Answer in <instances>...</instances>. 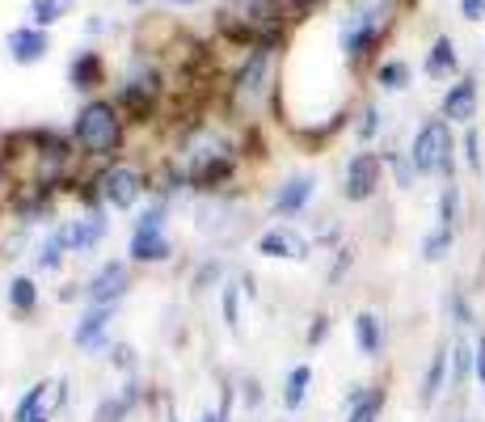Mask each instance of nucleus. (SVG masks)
<instances>
[{"label":"nucleus","instance_id":"nucleus-1","mask_svg":"<svg viewBox=\"0 0 485 422\" xmlns=\"http://www.w3.org/2000/svg\"><path fill=\"white\" fill-rule=\"evenodd\" d=\"M397 0H351L346 13L338 17V51L351 68L368 64L372 51L380 47V38L392 26Z\"/></svg>","mask_w":485,"mask_h":422},{"label":"nucleus","instance_id":"nucleus-2","mask_svg":"<svg viewBox=\"0 0 485 422\" xmlns=\"http://www.w3.org/2000/svg\"><path fill=\"white\" fill-rule=\"evenodd\" d=\"M283 26V0H224L220 30L249 47H275Z\"/></svg>","mask_w":485,"mask_h":422},{"label":"nucleus","instance_id":"nucleus-3","mask_svg":"<svg viewBox=\"0 0 485 422\" xmlns=\"http://www.w3.org/2000/svg\"><path fill=\"white\" fill-rule=\"evenodd\" d=\"M72 140H77V148H81L85 157L106 161V157H114V152L123 148V140H127V118H123V110H118L114 101L93 98V101H85L81 114H77Z\"/></svg>","mask_w":485,"mask_h":422},{"label":"nucleus","instance_id":"nucleus-4","mask_svg":"<svg viewBox=\"0 0 485 422\" xmlns=\"http://www.w3.org/2000/svg\"><path fill=\"white\" fill-rule=\"evenodd\" d=\"M271 81H275V47H254L249 60L241 64V72L232 77V89H228V110L254 123L266 106V93H271Z\"/></svg>","mask_w":485,"mask_h":422},{"label":"nucleus","instance_id":"nucleus-5","mask_svg":"<svg viewBox=\"0 0 485 422\" xmlns=\"http://www.w3.org/2000/svg\"><path fill=\"white\" fill-rule=\"evenodd\" d=\"M409 157L418 165V174L426 178H452L456 169V140H452V123L448 118H426L409 144Z\"/></svg>","mask_w":485,"mask_h":422},{"label":"nucleus","instance_id":"nucleus-6","mask_svg":"<svg viewBox=\"0 0 485 422\" xmlns=\"http://www.w3.org/2000/svg\"><path fill=\"white\" fill-rule=\"evenodd\" d=\"M97 191H101V203H106V207L127 211L148 195V178L135 165H110V169L97 178Z\"/></svg>","mask_w":485,"mask_h":422},{"label":"nucleus","instance_id":"nucleus-7","mask_svg":"<svg viewBox=\"0 0 485 422\" xmlns=\"http://www.w3.org/2000/svg\"><path fill=\"white\" fill-rule=\"evenodd\" d=\"M380 178H384V157L363 148V152H355V157L346 161L342 195L351 199V203H368V199H376V191H380Z\"/></svg>","mask_w":485,"mask_h":422},{"label":"nucleus","instance_id":"nucleus-8","mask_svg":"<svg viewBox=\"0 0 485 422\" xmlns=\"http://www.w3.org/2000/svg\"><path fill=\"white\" fill-rule=\"evenodd\" d=\"M127 288H131L127 262H101L93 275H89V283H85V300H89V304H101V309H114V304L127 296Z\"/></svg>","mask_w":485,"mask_h":422},{"label":"nucleus","instance_id":"nucleus-9","mask_svg":"<svg viewBox=\"0 0 485 422\" xmlns=\"http://www.w3.org/2000/svg\"><path fill=\"white\" fill-rule=\"evenodd\" d=\"M308 249H312V241L291 224H275V228H266V232H258L262 258H308Z\"/></svg>","mask_w":485,"mask_h":422},{"label":"nucleus","instance_id":"nucleus-10","mask_svg":"<svg viewBox=\"0 0 485 422\" xmlns=\"http://www.w3.org/2000/svg\"><path fill=\"white\" fill-rule=\"evenodd\" d=\"M312 195H317V178H312V174H291L275 191V199H271V211L283 215V220H291V215H300V211L312 203Z\"/></svg>","mask_w":485,"mask_h":422},{"label":"nucleus","instance_id":"nucleus-11","mask_svg":"<svg viewBox=\"0 0 485 422\" xmlns=\"http://www.w3.org/2000/svg\"><path fill=\"white\" fill-rule=\"evenodd\" d=\"M443 118L452 127H473L477 118V81L473 77H460V81L443 93Z\"/></svg>","mask_w":485,"mask_h":422},{"label":"nucleus","instance_id":"nucleus-12","mask_svg":"<svg viewBox=\"0 0 485 422\" xmlns=\"http://www.w3.org/2000/svg\"><path fill=\"white\" fill-rule=\"evenodd\" d=\"M384 385H351L346 393V422H380L384 414Z\"/></svg>","mask_w":485,"mask_h":422},{"label":"nucleus","instance_id":"nucleus-13","mask_svg":"<svg viewBox=\"0 0 485 422\" xmlns=\"http://www.w3.org/2000/svg\"><path fill=\"white\" fill-rule=\"evenodd\" d=\"M448 380H452V346H435V355H431L426 372H422V385H418L422 406H435L439 393L448 389Z\"/></svg>","mask_w":485,"mask_h":422},{"label":"nucleus","instance_id":"nucleus-14","mask_svg":"<svg viewBox=\"0 0 485 422\" xmlns=\"http://www.w3.org/2000/svg\"><path fill=\"white\" fill-rule=\"evenodd\" d=\"M4 47L13 55V64H38L51 51V38H47V30H38V26H17V30L4 38Z\"/></svg>","mask_w":485,"mask_h":422},{"label":"nucleus","instance_id":"nucleus-15","mask_svg":"<svg viewBox=\"0 0 485 422\" xmlns=\"http://www.w3.org/2000/svg\"><path fill=\"white\" fill-rule=\"evenodd\" d=\"M110 321H114V309L89 304V309L81 312V321H77V329H72V342H77L81 351H97V346L106 342V334H110Z\"/></svg>","mask_w":485,"mask_h":422},{"label":"nucleus","instance_id":"nucleus-16","mask_svg":"<svg viewBox=\"0 0 485 422\" xmlns=\"http://www.w3.org/2000/svg\"><path fill=\"white\" fill-rule=\"evenodd\" d=\"M106 232H110L106 207H89L81 220H72V249H77V254H85V249H93V245L106 241Z\"/></svg>","mask_w":485,"mask_h":422},{"label":"nucleus","instance_id":"nucleus-17","mask_svg":"<svg viewBox=\"0 0 485 422\" xmlns=\"http://www.w3.org/2000/svg\"><path fill=\"white\" fill-rule=\"evenodd\" d=\"M355 346L363 359H380V351H384V317L380 312H355Z\"/></svg>","mask_w":485,"mask_h":422},{"label":"nucleus","instance_id":"nucleus-18","mask_svg":"<svg viewBox=\"0 0 485 422\" xmlns=\"http://www.w3.org/2000/svg\"><path fill=\"white\" fill-rule=\"evenodd\" d=\"M169 254H174V241H169L165 232H131V241H127V258L131 262L152 266V262H165Z\"/></svg>","mask_w":485,"mask_h":422},{"label":"nucleus","instance_id":"nucleus-19","mask_svg":"<svg viewBox=\"0 0 485 422\" xmlns=\"http://www.w3.org/2000/svg\"><path fill=\"white\" fill-rule=\"evenodd\" d=\"M68 254H77V249H72V220H64L60 228H51L47 232V241H43V249H38V266H43V271H55Z\"/></svg>","mask_w":485,"mask_h":422},{"label":"nucleus","instance_id":"nucleus-20","mask_svg":"<svg viewBox=\"0 0 485 422\" xmlns=\"http://www.w3.org/2000/svg\"><path fill=\"white\" fill-rule=\"evenodd\" d=\"M68 81H72V89H81V93H89L93 85H101V55H97V51H81V55L72 60V68H68Z\"/></svg>","mask_w":485,"mask_h":422},{"label":"nucleus","instance_id":"nucleus-21","mask_svg":"<svg viewBox=\"0 0 485 422\" xmlns=\"http://www.w3.org/2000/svg\"><path fill=\"white\" fill-rule=\"evenodd\" d=\"M456 72V47L448 34H439L435 43H431V51H426V77L431 81H443V77H452Z\"/></svg>","mask_w":485,"mask_h":422},{"label":"nucleus","instance_id":"nucleus-22","mask_svg":"<svg viewBox=\"0 0 485 422\" xmlns=\"http://www.w3.org/2000/svg\"><path fill=\"white\" fill-rule=\"evenodd\" d=\"M308 385H312V368L308 363H295L283 380V406L287 410H300L308 402Z\"/></svg>","mask_w":485,"mask_h":422},{"label":"nucleus","instance_id":"nucleus-23","mask_svg":"<svg viewBox=\"0 0 485 422\" xmlns=\"http://www.w3.org/2000/svg\"><path fill=\"white\" fill-rule=\"evenodd\" d=\"M435 224H443V228H452L456 232V224H460V186H456L452 178L439 186V203H435Z\"/></svg>","mask_w":485,"mask_h":422},{"label":"nucleus","instance_id":"nucleus-24","mask_svg":"<svg viewBox=\"0 0 485 422\" xmlns=\"http://www.w3.org/2000/svg\"><path fill=\"white\" fill-rule=\"evenodd\" d=\"M384 165L392 169V182H397V191H414V182L422 178L418 165H414V157H409V152H397V148H388V152H384Z\"/></svg>","mask_w":485,"mask_h":422},{"label":"nucleus","instance_id":"nucleus-25","mask_svg":"<svg viewBox=\"0 0 485 422\" xmlns=\"http://www.w3.org/2000/svg\"><path fill=\"white\" fill-rule=\"evenodd\" d=\"M414 81V68L405 64V60H384V64L376 68V85L380 89H409Z\"/></svg>","mask_w":485,"mask_h":422},{"label":"nucleus","instance_id":"nucleus-26","mask_svg":"<svg viewBox=\"0 0 485 422\" xmlns=\"http://www.w3.org/2000/svg\"><path fill=\"white\" fill-rule=\"evenodd\" d=\"M452 245H456V232H452V228L435 224L431 232H426V237H422V258H426V262L448 258V254H452Z\"/></svg>","mask_w":485,"mask_h":422},{"label":"nucleus","instance_id":"nucleus-27","mask_svg":"<svg viewBox=\"0 0 485 422\" xmlns=\"http://www.w3.org/2000/svg\"><path fill=\"white\" fill-rule=\"evenodd\" d=\"M165 220H169V199L157 195V203H148L140 211V220L131 224V232H165Z\"/></svg>","mask_w":485,"mask_h":422},{"label":"nucleus","instance_id":"nucleus-28","mask_svg":"<svg viewBox=\"0 0 485 422\" xmlns=\"http://www.w3.org/2000/svg\"><path fill=\"white\" fill-rule=\"evenodd\" d=\"M9 304L17 312H30L38 304V283L30 275H13V283H9Z\"/></svg>","mask_w":485,"mask_h":422},{"label":"nucleus","instance_id":"nucleus-29","mask_svg":"<svg viewBox=\"0 0 485 422\" xmlns=\"http://www.w3.org/2000/svg\"><path fill=\"white\" fill-rule=\"evenodd\" d=\"M51 389H55L51 380H43V385H34V389H26V397H21V402H17V410H13V422H26L30 414H38V410L47 406Z\"/></svg>","mask_w":485,"mask_h":422},{"label":"nucleus","instance_id":"nucleus-30","mask_svg":"<svg viewBox=\"0 0 485 422\" xmlns=\"http://www.w3.org/2000/svg\"><path fill=\"white\" fill-rule=\"evenodd\" d=\"M220 288H224V296H220V312H224V325L232 329V334H237V329H241V288H237L232 279H224Z\"/></svg>","mask_w":485,"mask_h":422},{"label":"nucleus","instance_id":"nucleus-31","mask_svg":"<svg viewBox=\"0 0 485 422\" xmlns=\"http://www.w3.org/2000/svg\"><path fill=\"white\" fill-rule=\"evenodd\" d=\"M452 380L456 385H469L473 380V342L469 338L452 342Z\"/></svg>","mask_w":485,"mask_h":422},{"label":"nucleus","instance_id":"nucleus-32","mask_svg":"<svg viewBox=\"0 0 485 422\" xmlns=\"http://www.w3.org/2000/svg\"><path fill=\"white\" fill-rule=\"evenodd\" d=\"M64 13H68V0H30V17H34V26H38V30L55 26Z\"/></svg>","mask_w":485,"mask_h":422},{"label":"nucleus","instance_id":"nucleus-33","mask_svg":"<svg viewBox=\"0 0 485 422\" xmlns=\"http://www.w3.org/2000/svg\"><path fill=\"white\" fill-rule=\"evenodd\" d=\"M380 127H384V123H380V106L368 101V106L359 110V118H355V135L363 140V144H372L376 135H380Z\"/></svg>","mask_w":485,"mask_h":422},{"label":"nucleus","instance_id":"nucleus-34","mask_svg":"<svg viewBox=\"0 0 485 422\" xmlns=\"http://www.w3.org/2000/svg\"><path fill=\"white\" fill-rule=\"evenodd\" d=\"M465 165H469V169H481V140H477V127H465Z\"/></svg>","mask_w":485,"mask_h":422},{"label":"nucleus","instance_id":"nucleus-35","mask_svg":"<svg viewBox=\"0 0 485 422\" xmlns=\"http://www.w3.org/2000/svg\"><path fill=\"white\" fill-rule=\"evenodd\" d=\"M473 380L485 389V334L473 338Z\"/></svg>","mask_w":485,"mask_h":422},{"label":"nucleus","instance_id":"nucleus-36","mask_svg":"<svg viewBox=\"0 0 485 422\" xmlns=\"http://www.w3.org/2000/svg\"><path fill=\"white\" fill-rule=\"evenodd\" d=\"M351 262H355V249H346V245H342L338 249V258H334V266H329V283H342V275H346V271H351Z\"/></svg>","mask_w":485,"mask_h":422},{"label":"nucleus","instance_id":"nucleus-37","mask_svg":"<svg viewBox=\"0 0 485 422\" xmlns=\"http://www.w3.org/2000/svg\"><path fill=\"white\" fill-rule=\"evenodd\" d=\"M452 317H456V325H465V329L473 325V304L460 292H452Z\"/></svg>","mask_w":485,"mask_h":422},{"label":"nucleus","instance_id":"nucleus-38","mask_svg":"<svg viewBox=\"0 0 485 422\" xmlns=\"http://www.w3.org/2000/svg\"><path fill=\"white\" fill-rule=\"evenodd\" d=\"M460 13L469 21H485V0H460Z\"/></svg>","mask_w":485,"mask_h":422},{"label":"nucleus","instance_id":"nucleus-39","mask_svg":"<svg viewBox=\"0 0 485 422\" xmlns=\"http://www.w3.org/2000/svg\"><path fill=\"white\" fill-rule=\"evenodd\" d=\"M325 334H329V317H317V321H312V329H308V346H317Z\"/></svg>","mask_w":485,"mask_h":422},{"label":"nucleus","instance_id":"nucleus-40","mask_svg":"<svg viewBox=\"0 0 485 422\" xmlns=\"http://www.w3.org/2000/svg\"><path fill=\"white\" fill-rule=\"evenodd\" d=\"M114 363L118 368H135V351L131 346H114Z\"/></svg>","mask_w":485,"mask_h":422},{"label":"nucleus","instance_id":"nucleus-41","mask_svg":"<svg viewBox=\"0 0 485 422\" xmlns=\"http://www.w3.org/2000/svg\"><path fill=\"white\" fill-rule=\"evenodd\" d=\"M245 402H249V406H258V402H262V393H258V380H245Z\"/></svg>","mask_w":485,"mask_h":422},{"label":"nucleus","instance_id":"nucleus-42","mask_svg":"<svg viewBox=\"0 0 485 422\" xmlns=\"http://www.w3.org/2000/svg\"><path fill=\"white\" fill-rule=\"evenodd\" d=\"M26 422H51V410L43 406V410H38V414H30V418H26Z\"/></svg>","mask_w":485,"mask_h":422},{"label":"nucleus","instance_id":"nucleus-43","mask_svg":"<svg viewBox=\"0 0 485 422\" xmlns=\"http://www.w3.org/2000/svg\"><path fill=\"white\" fill-rule=\"evenodd\" d=\"M161 4H194V0H161Z\"/></svg>","mask_w":485,"mask_h":422},{"label":"nucleus","instance_id":"nucleus-44","mask_svg":"<svg viewBox=\"0 0 485 422\" xmlns=\"http://www.w3.org/2000/svg\"><path fill=\"white\" fill-rule=\"evenodd\" d=\"M295 4H300V9H308V4H317V0H295Z\"/></svg>","mask_w":485,"mask_h":422},{"label":"nucleus","instance_id":"nucleus-45","mask_svg":"<svg viewBox=\"0 0 485 422\" xmlns=\"http://www.w3.org/2000/svg\"><path fill=\"white\" fill-rule=\"evenodd\" d=\"M127 4H144V0H127Z\"/></svg>","mask_w":485,"mask_h":422},{"label":"nucleus","instance_id":"nucleus-46","mask_svg":"<svg viewBox=\"0 0 485 422\" xmlns=\"http://www.w3.org/2000/svg\"><path fill=\"white\" fill-rule=\"evenodd\" d=\"M460 422H473V418H460Z\"/></svg>","mask_w":485,"mask_h":422},{"label":"nucleus","instance_id":"nucleus-47","mask_svg":"<svg viewBox=\"0 0 485 422\" xmlns=\"http://www.w3.org/2000/svg\"><path fill=\"white\" fill-rule=\"evenodd\" d=\"M0 422H4V418H0Z\"/></svg>","mask_w":485,"mask_h":422}]
</instances>
